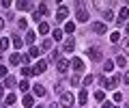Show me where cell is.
Listing matches in <instances>:
<instances>
[{"mask_svg": "<svg viewBox=\"0 0 129 108\" xmlns=\"http://www.w3.org/2000/svg\"><path fill=\"white\" fill-rule=\"evenodd\" d=\"M86 54H88V58H90V61H103V54H101V48H99V46L88 48Z\"/></svg>", "mask_w": 129, "mask_h": 108, "instance_id": "6da1fadb", "label": "cell"}, {"mask_svg": "<svg viewBox=\"0 0 129 108\" xmlns=\"http://www.w3.org/2000/svg\"><path fill=\"white\" fill-rule=\"evenodd\" d=\"M60 106H64V108H71V106H73V93L64 91V93L60 95Z\"/></svg>", "mask_w": 129, "mask_h": 108, "instance_id": "7a4b0ae2", "label": "cell"}, {"mask_svg": "<svg viewBox=\"0 0 129 108\" xmlns=\"http://www.w3.org/2000/svg\"><path fill=\"white\" fill-rule=\"evenodd\" d=\"M120 78H123V76H112L110 80H103V87H106V89H116V87L120 84Z\"/></svg>", "mask_w": 129, "mask_h": 108, "instance_id": "3957f363", "label": "cell"}, {"mask_svg": "<svg viewBox=\"0 0 129 108\" xmlns=\"http://www.w3.org/2000/svg\"><path fill=\"white\" fill-rule=\"evenodd\" d=\"M67 15H69V7L60 5L58 11H56V22H64V19H67Z\"/></svg>", "mask_w": 129, "mask_h": 108, "instance_id": "277c9868", "label": "cell"}, {"mask_svg": "<svg viewBox=\"0 0 129 108\" xmlns=\"http://www.w3.org/2000/svg\"><path fill=\"white\" fill-rule=\"evenodd\" d=\"M71 61H67V58H58V63H56V69H58V74H64V71L69 69Z\"/></svg>", "mask_w": 129, "mask_h": 108, "instance_id": "5b68a950", "label": "cell"}, {"mask_svg": "<svg viewBox=\"0 0 129 108\" xmlns=\"http://www.w3.org/2000/svg\"><path fill=\"white\" fill-rule=\"evenodd\" d=\"M92 30H95L97 35H106L108 33V26H106V22H95V24H92Z\"/></svg>", "mask_w": 129, "mask_h": 108, "instance_id": "8992f818", "label": "cell"}, {"mask_svg": "<svg viewBox=\"0 0 129 108\" xmlns=\"http://www.w3.org/2000/svg\"><path fill=\"white\" fill-rule=\"evenodd\" d=\"M45 69H47V63H45V61H37V65L32 67V74L39 76V74H43Z\"/></svg>", "mask_w": 129, "mask_h": 108, "instance_id": "52a82bcc", "label": "cell"}, {"mask_svg": "<svg viewBox=\"0 0 129 108\" xmlns=\"http://www.w3.org/2000/svg\"><path fill=\"white\" fill-rule=\"evenodd\" d=\"M71 65H73V69L78 71V74H80V71H84V61H82V58L73 56V58H71Z\"/></svg>", "mask_w": 129, "mask_h": 108, "instance_id": "ba28073f", "label": "cell"}, {"mask_svg": "<svg viewBox=\"0 0 129 108\" xmlns=\"http://www.w3.org/2000/svg\"><path fill=\"white\" fill-rule=\"evenodd\" d=\"M22 104H24L26 108H35V95H24Z\"/></svg>", "mask_w": 129, "mask_h": 108, "instance_id": "9c48e42d", "label": "cell"}, {"mask_svg": "<svg viewBox=\"0 0 129 108\" xmlns=\"http://www.w3.org/2000/svg\"><path fill=\"white\" fill-rule=\"evenodd\" d=\"M75 19H78V22H88V11L86 9H80L78 13H75Z\"/></svg>", "mask_w": 129, "mask_h": 108, "instance_id": "30bf717a", "label": "cell"}, {"mask_svg": "<svg viewBox=\"0 0 129 108\" xmlns=\"http://www.w3.org/2000/svg\"><path fill=\"white\" fill-rule=\"evenodd\" d=\"M86 102H88V91H86V89H82V91L78 93V104H82V106H84Z\"/></svg>", "mask_w": 129, "mask_h": 108, "instance_id": "8fae6325", "label": "cell"}, {"mask_svg": "<svg viewBox=\"0 0 129 108\" xmlns=\"http://www.w3.org/2000/svg\"><path fill=\"white\" fill-rule=\"evenodd\" d=\"M32 93L37 95V97H43V95H45V87L43 84H35L32 87Z\"/></svg>", "mask_w": 129, "mask_h": 108, "instance_id": "7c38bea8", "label": "cell"}, {"mask_svg": "<svg viewBox=\"0 0 129 108\" xmlns=\"http://www.w3.org/2000/svg\"><path fill=\"white\" fill-rule=\"evenodd\" d=\"M127 9H120V13H118V17H116V24H118V26H123L125 24V19H127Z\"/></svg>", "mask_w": 129, "mask_h": 108, "instance_id": "4fadbf2b", "label": "cell"}, {"mask_svg": "<svg viewBox=\"0 0 129 108\" xmlns=\"http://www.w3.org/2000/svg\"><path fill=\"white\" fill-rule=\"evenodd\" d=\"M17 9L19 11H30L32 9V2H28V0H24V2H22V0H19V2H17Z\"/></svg>", "mask_w": 129, "mask_h": 108, "instance_id": "5bb4252c", "label": "cell"}, {"mask_svg": "<svg viewBox=\"0 0 129 108\" xmlns=\"http://www.w3.org/2000/svg\"><path fill=\"white\" fill-rule=\"evenodd\" d=\"M11 65H22V54H19V52H15V54H11Z\"/></svg>", "mask_w": 129, "mask_h": 108, "instance_id": "9a60e30c", "label": "cell"}, {"mask_svg": "<svg viewBox=\"0 0 129 108\" xmlns=\"http://www.w3.org/2000/svg\"><path fill=\"white\" fill-rule=\"evenodd\" d=\"M35 39H37V33H35V30H28L26 37H24V41L26 43H35Z\"/></svg>", "mask_w": 129, "mask_h": 108, "instance_id": "2e32d148", "label": "cell"}, {"mask_svg": "<svg viewBox=\"0 0 129 108\" xmlns=\"http://www.w3.org/2000/svg\"><path fill=\"white\" fill-rule=\"evenodd\" d=\"M73 48H75V41H73V39H67L64 46H62V50L64 52H73Z\"/></svg>", "mask_w": 129, "mask_h": 108, "instance_id": "e0dca14e", "label": "cell"}, {"mask_svg": "<svg viewBox=\"0 0 129 108\" xmlns=\"http://www.w3.org/2000/svg\"><path fill=\"white\" fill-rule=\"evenodd\" d=\"M11 43H13V48H17V50L24 46V43H22V37H19V35H13V37H11Z\"/></svg>", "mask_w": 129, "mask_h": 108, "instance_id": "ac0fdd59", "label": "cell"}, {"mask_svg": "<svg viewBox=\"0 0 129 108\" xmlns=\"http://www.w3.org/2000/svg\"><path fill=\"white\" fill-rule=\"evenodd\" d=\"M39 33L47 35V33H50V24H47V22H39Z\"/></svg>", "mask_w": 129, "mask_h": 108, "instance_id": "d6986e66", "label": "cell"}, {"mask_svg": "<svg viewBox=\"0 0 129 108\" xmlns=\"http://www.w3.org/2000/svg\"><path fill=\"white\" fill-rule=\"evenodd\" d=\"M5 84L9 87V89H13V87H17L19 82H17V80H15V78H11V76H7V78H5Z\"/></svg>", "mask_w": 129, "mask_h": 108, "instance_id": "ffe728a7", "label": "cell"}, {"mask_svg": "<svg viewBox=\"0 0 129 108\" xmlns=\"http://www.w3.org/2000/svg\"><path fill=\"white\" fill-rule=\"evenodd\" d=\"M92 5H95L97 9H101V11H108V9H110V5H108V2H101V0H95Z\"/></svg>", "mask_w": 129, "mask_h": 108, "instance_id": "44dd1931", "label": "cell"}, {"mask_svg": "<svg viewBox=\"0 0 129 108\" xmlns=\"http://www.w3.org/2000/svg\"><path fill=\"white\" fill-rule=\"evenodd\" d=\"M28 54H30L32 58H37L39 54H41V48H37V46H30V52H28Z\"/></svg>", "mask_w": 129, "mask_h": 108, "instance_id": "7402d4cb", "label": "cell"}, {"mask_svg": "<svg viewBox=\"0 0 129 108\" xmlns=\"http://www.w3.org/2000/svg\"><path fill=\"white\" fill-rule=\"evenodd\" d=\"M52 37H54V41H60V39H62V30L54 28V30H52Z\"/></svg>", "mask_w": 129, "mask_h": 108, "instance_id": "603a6c76", "label": "cell"}, {"mask_svg": "<svg viewBox=\"0 0 129 108\" xmlns=\"http://www.w3.org/2000/svg\"><path fill=\"white\" fill-rule=\"evenodd\" d=\"M110 41H112V43H118V41H120V33H118V30L110 33Z\"/></svg>", "mask_w": 129, "mask_h": 108, "instance_id": "cb8c5ba5", "label": "cell"}, {"mask_svg": "<svg viewBox=\"0 0 129 108\" xmlns=\"http://www.w3.org/2000/svg\"><path fill=\"white\" fill-rule=\"evenodd\" d=\"M15 99H17V97H15V95L11 93V95H7V99H5V104H7V106H13V104H15Z\"/></svg>", "mask_w": 129, "mask_h": 108, "instance_id": "d4e9b609", "label": "cell"}, {"mask_svg": "<svg viewBox=\"0 0 129 108\" xmlns=\"http://www.w3.org/2000/svg\"><path fill=\"white\" fill-rule=\"evenodd\" d=\"M112 69H114V63H112V61H106V63H103V71H106V74H108V71H112Z\"/></svg>", "mask_w": 129, "mask_h": 108, "instance_id": "484cf974", "label": "cell"}, {"mask_svg": "<svg viewBox=\"0 0 129 108\" xmlns=\"http://www.w3.org/2000/svg\"><path fill=\"white\" fill-rule=\"evenodd\" d=\"M9 43H11V39H0V50H7V48H9Z\"/></svg>", "mask_w": 129, "mask_h": 108, "instance_id": "4316f807", "label": "cell"}, {"mask_svg": "<svg viewBox=\"0 0 129 108\" xmlns=\"http://www.w3.org/2000/svg\"><path fill=\"white\" fill-rule=\"evenodd\" d=\"M112 17H114V13H112V9H108V11H103V19H106V22H110Z\"/></svg>", "mask_w": 129, "mask_h": 108, "instance_id": "83f0119b", "label": "cell"}, {"mask_svg": "<svg viewBox=\"0 0 129 108\" xmlns=\"http://www.w3.org/2000/svg\"><path fill=\"white\" fill-rule=\"evenodd\" d=\"M50 48H52V41L50 39H43L41 41V50H50Z\"/></svg>", "mask_w": 129, "mask_h": 108, "instance_id": "f1b7e54d", "label": "cell"}, {"mask_svg": "<svg viewBox=\"0 0 129 108\" xmlns=\"http://www.w3.org/2000/svg\"><path fill=\"white\" fill-rule=\"evenodd\" d=\"M39 15H47V5H45V2L39 5Z\"/></svg>", "mask_w": 129, "mask_h": 108, "instance_id": "f546056e", "label": "cell"}, {"mask_svg": "<svg viewBox=\"0 0 129 108\" xmlns=\"http://www.w3.org/2000/svg\"><path fill=\"white\" fill-rule=\"evenodd\" d=\"M125 63H127V56H125V54L116 58V65H118V67H125Z\"/></svg>", "mask_w": 129, "mask_h": 108, "instance_id": "4dcf8cb0", "label": "cell"}, {"mask_svg": "<svg viewBox=\"0 0 129 108\" xmlns=\"http://www.w3.org/2000/svg\"><path fill=\"white\" fill-rule=\"evenodd\" d=\"M22 76H24V78L32 76V69H30V67H26V65H24V67H22Z\"/></svg>", "mask_w": 129, "mask_h": 108, "instance_id": "1f68e13d", "label": "cell"}, {"mask_svg": "<svg viewBox=\"0 0 129 108\" xmlns=\"http://www.w3.org/2000/svg\"><path fill=\"white\" fill-rule=\"evenodd\" d=\"M95 99H97V102H103V99H106V93H103V91H97V93H95Z\"/></svg>", "mask_w": 129, "mask_h": 108, "instance_id": "d6a6232c", "label": "cell"}, {"mask_svg": "<svg viewBox=\"0 0 129 108\" xmlns=\"http://www.w3.org/2000/svg\"><path fill=\"white\" fill-rule=\"evenodd\" d=\"M69 82H71L73 87H80V76H78V74H73V78H71Z\"/></svg>", "mask_w": 129, "mask_h": 108, "instance_id": "836d02e7", "label": "cell"}, {"mask_svg": "<svg viewBox=\"0 0 129 108\" xmlns=\"http://www.w3.org/2000/svg\"><path fill=\"white\" fill-rule=\"evenodd\" d=\"M19 89H22V91H28V87H30V84H28V80H22V82H19Z\"/></svg>", "mask_w": 129, "mask_h": 108, "instance_id": "e575fe53", "label": "cell"}, {"mask_svg": "<svg viewBox=\"0 0 129 108\" xmlns=\"http://www.w3.org/2000/svg\"><path fill=\"white\" fill-rule=\"evenodd\" d=\"M75 30V26H73V22H69L67 26H64V33H73Z\"/></svg>", "mask_w": 129, "mask_h": 108, "instance_id": "d590c367", "label": "cell"}, {"mask_svg": "<svg viewBox=\"0 0 129 108\" xmlns=\"http://www.w3.org/2000/svg\"><path fill=\"white\" fill-rule=\"evenodd\" d=\"M90 84H92V76H86V78H84V89L90 87Z\"/></svg>", "mask_w": 129, "mask_h": 108, "instance_id": "8d00e7d4", "label": "cell"}, {"mask_svg": "<svg viewBox=\"0 0 129 108\" xmlns=\"http://www.w3.org/2000/svg\"><path fill=\"white\" fill-rule=\"evenodd\" d=\"M17 26H19V28H22V30H26V26H28V22H26V19H19V22H17Z\"/></svg>", "mask_w": 129, "mask_h": 108, "instance_id": "74e56055", "label": "cell"}, {"mask_svg": "<svg viewBox=\"0 0 129 108\" xmlns=\"http://www.w3.org/2000/svg\"><path fill=\"white\" fill-rule=\"evenodd\" d=\"M7 74H9V69H7L5 65H0V76H2V78H7Z\"/></svg>", "mask_w": 129, "mask_h": 108, "instance_id": "f35d334b", "label": "cell"}, {"mask_svg": "<svg viewBox=\"0 0 129 108\" xmlns=\"http://www.w3.org/2000/svg\"><path fill=\"white\" fill-rule=\"evenodd\" d=\"M114 102H116V104L123 102V93H114Z\"/></svg>", "mask_w": 129, "mask_h": 108, "instance_id": "ab89813d", "label": "cell"}, {"mask_svg": "<svg viewBox=\"0 0 129 108\" xmlns=\"http://www.w3.org/2000/svg\"><path fill=\"white\" fill-rule=\"evenodd\" d=\"M120 80H123L125 84H129V71H125V76H123V78H120Z\"/></svg>", "mask_w": 129, "mask_h": 108, "instance_id": "60d3db41", "label": "cell"}, {"mask_svg": "<svg viewBox=\"0 0 129 108\" xmlns=\"http://www.w3.org/2000/svg\"><path fill=\"white\" fill-rule=\"evenodd\" d=\"M28 58H30V54H22V65H26Z\"/></svg>", "mask_w": 129, "mask_h": 108, "instance_id": "b9f144b4", "label": "cell"}, {"mask_svg": "<svg viewBox=\"0 0 129 108\" xmlns=\"http://www.w3.org/2000/svg\"><path fill=\"white\" fill-rule=\"evenodd\" d=\"M101 108H114V104H112V102H103Z\"/></svg>", "mask_w": 129, "mask_h": 108, "instance_id": "7bdbcfd3", "label": "cell"}, {"mask_svg": "<svg viewBox=\"0 0 129 108\" xmlns=\"http://www.w3.org/2000/svg\"><path fill=\"white\" fill-rule=\"evenodd\" d=\"M125 54H129V37L125 39Z\"/></svg>", "mask_w": 129, "mask_h": 108, "instance_id": "ee69618b", "label": "cell"}, {"mask_svg": "<svg viewBox=\"0 0 129 108\" xmlns=\"http://www.w3.org/2000/svg\"><path fill=\"white\" fill-rule=\"evenodd\" d=\"M2 28H5V19L0 17V30H2Z\"/></svg>", "mask_w": 129, "mask_h": 108, "instance_id": "f6af8a7d", "label": "cell"}, {"mask_svg": "<svg viewBox=\"0 0 129 108\" xmlns=\"http://www.w3.org/2000/svg\"><path fill=\"white\" fill-rule=\"evenodd\" d=\"M50 108H60V104H56V102H54V104H52Z\"/></svg>", "mask_w": 129, "mask_h": 108, "instance_id": "bcb514c9", "label": "cell"}, {"mask_svg": "<svg viewBox=\"0 0 129 108\" xmlns=\"http://www.w3.org/2000/svg\"><path fill=\"white\" fill-rule=\"evenodd\" d=\"M2 93H5V87H2V84H0V97H2Z\"/></svg>", "mask_w": 129, "mask_h": 108, "instance_id": "7dc6e473", "label": "cell"}, {"mask_svg": "<svg viewBox=\"0 0 129 108\" xmlns=\"http://www.w3.org/2000/svg\"><path fill=\"white\" fill-rule=\"evenodd\" d=\"M125 30H127V33H129V22H127V24H125Z\"/></svg>", "mask_w": 129, "mask_h": 108, "instance_id": "c3c4849f", "label": "cell"}, {"mask_svg": "<svg viewBox=\"0 0 129 108\" xmlns=\"http://www.w3.org/2000/svg\"><path fill=\"white\" fill-rule=\"evenodd\" d=\"M125 108H129V102H125Z\"/></svg>", "mask_w": 129, "mask_h": 108, "instance_id": "681fc988", "label": "cell"}, {"mask_svg": "<svg viewBox=\"0 0 129 108\" xmlns=\"http://www.w3.org/2000/svg\"><path fill=\"white\" fill-rule=\"evenodd\" d=\"M0 58H2V52H0Z\"/></svg>", "mask_w": 129, "mask_h": 108, "instance_id": "f907efd6", "label": "cell"}, {"mask_svg": "<svg viewBox=\"0 0 129 108\" xmlns=\"http://www.w3.org/2000/svg\"><path fill=\"white\" fill-rule=\"evenodd\" d=\"M127 13H129V9H127Z\"/></svg>", "mask_w": 129, "mask_h": 108, "instance_id": "816d5d0a", "label": "cell"}, {"mask_svg": "<svg viewBox=\"0 0 129 108\" xmlns=\"http://www.w3.org/2000/svg\"><path fill=\"white\" fill-rule=\"evenodd\" d=\"M37 108H41V106H37Z\"/></svg>", "mask_w": 129, "mask_h": 108, "instance_id": "f5cc1de1", "label": "cell"}]
</instances>
